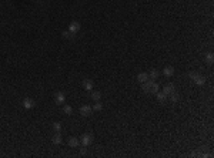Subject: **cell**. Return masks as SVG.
Masks as SVG:
<instances>
[{
  "instance_id": "7c38bea8",
  "label": "cell",
  "mask_w": 214,
  "mask_h": 158,
  "mask_svg": "<svg viewBox=\"0 0 214 158\" xmlns=\"http://www.w3.org/2000/svg\"><path fill=\"white\" fill-rule=\"evenodd\" d=\"M163 74H164L167 79H170V77H173L174 69L171 67V66H167V67H164V69H163Z\"/></svg>"
},
{
  "instance_id": "30bf717a",
  "label": "cell",
  "mask_w": 214,
  "mask_h": 158,
  "mask_svg": "<svg viewBox=\"0 0 214 158\" xmlns=\"http://www.w3.org/2000/svg\"><path fill=\"white\" fill-rule=\"evenodd\" d=\"M164 94H170V93H173V91H176V86H174L173 83H168V84H166L164 87H163V90H161Z\"/></svg>"
},
{
  "instance_id": "ba28073f",
  "label": "cell",
  "mask_w": 214,
  "mask_h": 158,
  "mask_svg": "<svg viewBox=\"0 0 214 158\" xmlns=\"http://www.w3.org/2000/svg\"><path fill=\"white\" fill-rule=\"evenodd\" d=\"M82 86H83V88H84V90L91 91V90H93V87H94V83H93L90 79H84V80H83V83H82Z\"/></svg>"
},
{
  "instance_id": "5bb4252c",
  "label": "cell",
  "mask_w": 214,
  "mask_h": 158,
  "mask_svg": "<svg viewBox=\"0 0 214 158\" xmlns=\"http://www.w3.org/2000/svg\"><path fill=\"white\" fill-rule=\"evenodd\" d=\"M147 80H150L147 73H139V74H137V81H139V83H146Z\"/></svg>"
},
{
  "instance_id": "4fadbf2b",
  "label": "cell",
  "mask_w": 214,
  "mask_h": 158,
  "mask_svg": "<svg viewBox=\"0 0 214 158\" xmlns=\"http://www.w3.org/2000/svg\"><path fill=\"white\" fill-rule=\"evenodd\" d=\"M157 97V100H158V103H166V101H167V94H164V93H163V91H157L156 94H154Z\"/></svg>"
},
{
  "instance_id": "3957f363",
  "label": "cell",
  "mask_w": 214,
  "mask_h": 158,
  "mask_svg": "<svg viewBox=\"0 0 214 158\" xmlns=\"http://www.w3.org/2000/svg\"><path fill=\"white\" fill-rule=\"evenodd\" d=\"M91 113H93V107L91 105H82L80 107V114H82L83 117H89V115H91Z\"/></svg>"
},
{
  "instance_id": "8fae6325",
  "label": "cell",
  "mask_w": 214,
  "mask_h": 158,
  "mask_svg": "<svg viewBox=\"0 0 214 158\" xmlns=\"http://www.w3.org/2000/svg\"><path fill=\"white\" fill-rule=\"evenodd\" d=\"M147 74H148V79L150 80H157L158 77H160V71L157 70V69H151Z\"/></svg>"
},
{
  "instance_id": "52a82bcc",
  "label": "cell",
  "mask_w": 214,
  "mask_h": 158,
  "mask_svg": "<svg viewBox=\"0 0 214 158\" xmlns=\"http://www.w3.org/2000/svg\"><path fill=\"white\" fill-rule=\"evenodd\" d=\"M193 83H194L196 86H200V87H201V86H204V84H206V77H204V76H201V74H197V76L193 79Z\"/></svg>"
},
{
  "instance_id": "9a60e30c",
  "label": "cell",
  "mask_w": 214,
  "mask_h": 158,
  "mask_svg": "<svg viewBox=\"0 0 214 158\" xmlns=\"http://www.w3.org/2000/svg\"><path fill=\"white\" fill-rule=\"evenodd\" d=\"M61 141H63V138H61L60 133H56V134L53 135V138H51V142H53V144H56V145H60V144H61Z\"/></svg>"
},
{
  "instance_id": "ffe728a7",
  "label": "cell",
  "mask_w": 214,
  "mask_h": 158,
  "mask_svg": "<svg viewBox=\"0 0 214 158\" xmlns=\"http://www.w3.org/2000/svg\"><path fill=\"white\" fill-rule=\"evenodd\" d=\"M63 111H64V114H67V115H70V114L73 113V108H72L70 105H64V107H63Z\"/></svg>"
},
{
  "instance_id": "cb8c5ba5",
  "label": "cell",
  "mask_w": 214,
  "mask_h": 158,
  "mask_svg": "<svg viewBox=\"0 0 214 158\" xmlns=\"http://www.w3.org/2000/svg\"><path fill=\"white\" fill-rule=\"evenodd\" d=\"M86 152H87V150H86V147L83 145L82 148H80V155H86Z\"/></svg>"
},
{
  "instance_id": "7402d4cb",
  "label": "cell",
  "mask_w": 214,
  "mask_h": 158,
  "mask_svg": "<svg viewBox=\"0 0 214 158\" xmlns=\"http://www.w3.org/2000/svg\"><path fill=\"white\" fill-rule=\"evenodd\" d=\"M72 36H73V34H72V33L69 32V30H66V32H63V39H70Z\"/></svg>"
},
{
  "instance_id": "8992f818",
  "label": "cell",
  "mask_w": 214,
  "mask_h": 158,
  "mask_svg": "<svg viewBox=\"0 0 214 158\" xmlns=\"http://www.w3.org/2000/svg\"><path fill=\"white\" fill-rule=\"evenodd\" d=\"M34 105H36V103H34L33 98H25L23 100V108H26V110H32V108H34Z\"/></svg>"
},
{
  "instance_id": "2e32d148",
  "label": "cell",
  "mask_w": 214,
  "mask_h": 158,
  "mask_svg": "<svg viewBox=\"0 0 214 158\" xmlns=\"http://www.w3.org/2000/svg\"><path fill=\"white\" fill-rule=\"evenodd\" d=\"M90 97H91V100H93L94 103H96V101H100V98H101V93H100V91H93V90H91Z\"/></svg>"
},
{
  "instance_id": "7a4b0ae2",
  "label": "cell",
  "mask_w": 214,
  "mask_h": 158,
  "mask_svg": "<svg viewBox=\"0 0 214 158\" xmlns=\"http://www.w3.org/2000/svg\"><path fill=\"white\" fill-rule=\"evenodd\" d=\"M54 101H56V104H57V105L64 104V103H66V95L63 94L61 91H57V93L54 94Z\"/></svg>"
},
{
  "instance_id": "5b68a950",
  "label": "cell",
  "mask_w": 214,
  "mask_h": 158,
  "mask_svg": "<svg viewBox=\"0 0 214 158\" xmlns=\"http://www.w3.org/2000/svg\"><path fill=\"white\" fill-rule=\"evenodd\" d=\"M69 32L72 33V34L79 33L80 32V23L79 22H72V23L69 24Z\"/></svg>"
},
{
  "instance_id": "9c48e42d",
  "label": "cell",
  "mask_w": 214,
  "mask_h": 158,
  "mask_svg": "<svg viewBox=\"0 0 214 158\" xmlns=\"http://www.w3.org/2000/svg\"><path fill=\"white\" fill-rule=\"evenodd\" d=\"M67 144H69V147H72V148H77V147H80V140H79L77 137H70Z\"/></svg>"
},
{
  "instance_id": "603a6c76",
  "label": "cell",
  "mask_w": 214,
  "mask_h": 158,
  "mask_svg": "<svg viewBox=\"0 0 214 158\" xmlns=\"http://www.w3.org/2000/svg\"><path fill=\"white\" fill-rule=\"evenodd\" d=\"M197 74H198V73H196V71H190V73H189V77H190V80L193 81V79H194V77H196Z\"/></svg>"
},
{
  "instance_id": "277c9868",
  "label": "cell",
  "mask_w": 214,
  "mask_h": 158,
  "mask_svg": "<svg viewBox=\"0 0 214 158\" xmlns=\"http://www.w3.org/2000/svg\"><path fill=\"white\" fill-rule=\"evenodd\" d=\"M157 91H160V87L154 80H150V86H148V94H156Z\"/></svg>"
},
{
  "instance_id": "ac0fdd59",
  "label": "cell",
  "mask_w": 214,
  "mask_h": 158,
  "mask_svg": "<svg viewBox=\"0 0 214 158\" xmlns=\"http://www.w3.org/2000/svg\"><path fill=\"white\" fill-rule=\"evenodd\" d=\"M204 61H206L207 64H213V61H214V54L213 53H207V54L204 56Z\"/></svg>"
},
{
  "instance_id": "44dd1931",
  "label": "cell",
  "mask_w": 214,
  "mask_h": 158,
  "mask_svg": "<svg viewBox=\"0 0 214 158\" xmlns=\"http://www.w3.org/2000/svg\"><path fill=\"white\" fill-rule=\"evenodd\" d=\"M53 130H54V133H60L61 131V124L60 123H54L53 124Z\"/></svg>"
},
{
  "instance_id": "6da1fadb",
  "label": "cell",
  "mask_w": 214,
  "mask_h": 158,
  "mask_svg": "<svg viewBox=\"0 0 214 158\" xmlns=\"http://www.w3.org/2000/svg\"><path fill=\"white\" fill-rule=\"evenodd\" d=\"M91 142H93V135L89 134V133H86V134H83L80 137V144L84 145V147H89Z\"/></svg>"
},
{
  "instance_id": "d6986e66",
  "label": "cell",
  "mask_w": 214,
  "mask_h": 158,
  "mask_svg": "<svg viewBox=\"0 0 214 158\" xmlns=\"http://www.w3.org/2000/svg\"><path fill=\"white\" fill-rule=\"evenodd\" d=\"M101 108H103V104L100 101H96V104L93 105V111H101Z\"/></svg>"
},
{
  "instance_id": "e0dca14e",
  "label": "cell",
  "mask_w": 214,
  "mask_h": 158,
  "mask_svg": "<svg viewBox=\"0 0 214 158\" xmlns=\"http://www.w3.org/2000/svg\"><path fill=\"white\" fill-rule=\"evenodd\" d=\"M168 98H170V101L171 103H177L179 101V94H177V91H173V93H170V94L167 95Z\"/></svg>"
}]
</instances>
